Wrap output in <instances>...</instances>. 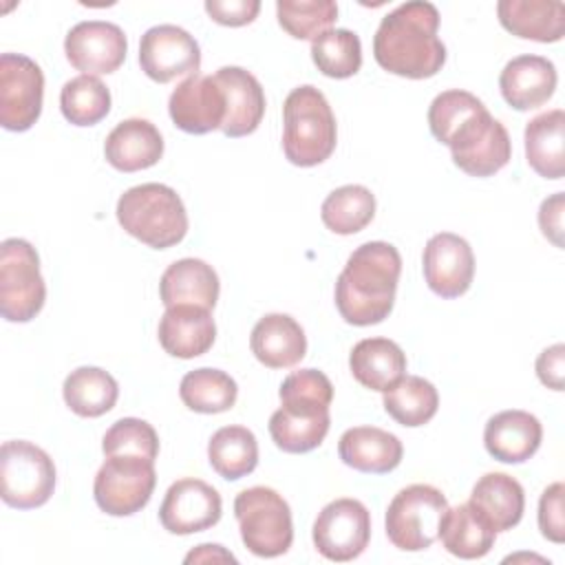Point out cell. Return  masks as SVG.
I'll return each instance as SVG.
<instances>
[{
    "mask_svg": "<svg viewBox=\"0 0 565 565\" xmlns=\"http://www.w3.org/2000/svg\"><path fill=\"white\" fill-rule=\"evenodd\" d=\"M437 31L439 11L435 4L424 0L404 2L388 11L375 31V62L399 77H433L446 62V46Z\"/></svg>",
    "mask_w": 565,
    "mask_h": 565,
    "instance_id": "obj_1",
    "label": "cell"
},
{
    "mask_svg": "<svg viewBox=\"0 0 565 565\" xmlns=\"http://www.w3.org/2000/svg\"><path fill=\"white\" fill-rule=\"evenodd\" d=\"M402 256L384 241H369L353 249L335 280V307L344 322L371 327L388 318L395 302Z\"/></svg>",
    "mask_w": 565,
    "mask_h": 565,
    "instance_id": "obj_2",
    "label": "cell"
},
{
    "mask_svg": "<svg viewBox=\"0 0 565 565\" xmlns=\"http://www.w3.org/2000/svg\"><path fill=\"white\" fill-rule=\"evenodd\" d=\"M338 143L333 110L311 84L294 88L282 104V152L289 163L313 168L327 161Z\"/></svg>",
    "mask_w": 565,
    "mask_h": 565,
    "instance_id": "obj_3",
    "label": "cell"
},
{
    "mask_svg": "<svg viewBox=\"0 0 565 565\" xmlns=\"http://www.w3.org/2000/svg\"><path fill=\"white\" fill-rule=\"evenodd\" d=\"M119 225L152 249H168L188 234V212L181 196L163 183H141L117 201Z\"/></svg>",
    "mask_w": 565,
    "mask_h": 565,
    "instance_id": "obj_4",
    "label": "cell"
},
{
    "mask_svg": "<svg viewBox=\"0 0 565 565\" xmlns=\"http://www.w3.org/2000/svg\"><path fill=\"white\" fill-rule=\"evenodd\" d=\"M243 545L260 558L282 556L294 543V521L289 503L267 486L241 490L234 499Z\"/></svg>",
    "mask_w": 565,
    "mask_h": 565,
    "instance_id": "obj_5",
    "label": "cell"
},
{
    "mask_svg": "<svg viewBox=\"0 0 565 565\" xmlns=\"http://www.w3.org/2000/svg\"><path fill=\"white\" fill-rule=\"evenodd\" d=\"M446 510L448 501L435 486H406L386 508V536L397 550L422 552L439 539V525Z\"/></svg>",
    "mask_w": 565,
    "mask_h": 565,
    "instance_id": "obj_6",
    "label": "cell"
},
{
    "mask_svg": "<svg viewBox=\"0 0 565 565\" xmlns=\"http://www.w3.org/2000/svg\"><path fill=\"white\" fill-rule=\"evenodd\" d=\"M55 490V463L35 444L4 441L0 448V497L9 508L33 510L44 505Z\"/></svg>",
    "mask_w": 565,
    "mask_h": 565,
    "instance_id": "obj_7",
    "label": "cell"
},
{
    "mask_svg": "<svg viewBox=\"0 0 565 565\" xmlns=\"http://www.w3.org/2000/svg\"><path fill=\"white\" fill-rule=\"evenodd\" d=\"M46 300L40 274V256L24 238H7L0 245V313L9 322L33 320Z\"/></svg>",
    "mask_w": 565,
    "mask_h": 565,
    "instance_id": "obj_8",
    "label": "cell"
},
{
    "mask_svg": "<svg viewBox=\"0 0 565 565\" xmlns=\"http://www.w3.org/2000/svg\"><path fill=\"white\" fill-rule=\"evenodd\" d=\"M154 483V461L141 455H110L95 475L93 497L102 512L130 516L148 505Z\"/></svg>",
    "mask_w": 565,
    "mask_h": 565,
    "instance_id": "obj_9",
    "label": "cell"
},
{
    "mask_svg": "<svg viewBox=\"0 0 565 565\" xmlns=\"http://www.w3.org/2000/svg\"><path fill=\"white\" fill-rule=\"evenodd\" d=\"M452 161L470 177H492L512 157V141L505 126L488 108L466 117L448 137Z\"/></svg>",
    "mask_w": 565,
    "mask_h": 565,
    "instance_id": "obj_10",
    "label": "cell"
},
{
    "mask_svg": "<svg viewBox=\"0 0 565 565\" xmlns=\"http://www.w3.org/2000/svg\"><path fill=\"white\" fill-rule=\"evenodd\" d=\"M44 75L26 55H0V124L4 130L24 132L42 113Z\"/></svg>",
    "mask_w": 565,
    "mask_h": 565,
    "instance_id": "obj_11",
    "label": "cell"
},
{
    "mask_svg": "<svg viewBox=\"0 0 565 565\" xmlns=\"http://www.w3.org/2000/svg\"><path fill=\"white\" fill-rule=\"evenodd\" d=\"M311 536L327 561H353L371 541V514L358 499H335L320 510Z\"/></svg>",
    "mask_w": 565,
    "mask_h": 565,
    "instance_id": "obj_12",
    "label": "cell"
},
{
    "mask_svg": "<svg viewBox=\"0 0 565 565\" xmlns=\"http://www.w3.org/2000/svg\"><path fill=\"white\" fill-rule=\"evenodd\" d=\"M139 66L152 82L168 84L183 75H196L201 68V49L185 29L157 24L141 35Z\"/></svg>",
    "mask_w": 565,
    "mask_h": 565,
    "instance_id": "obj_13",
    "label": "cell"
},
{
    "mask_svg": "<svg viewBox=\"0 0 565 565\" xmlns=\"http://www.w3.org/2000/svg\"><path fill=\"white\" fill-rule=\"evenodd\" d=\"M223 501L210 483L183 477L174 481L159 508V521L170 534H194L214 527L221 521Z\"/></svg>",
    "mask_w": 565,
    "mask_h": 565,
    "instance_id": "obj_14",
    "label": "cell"
},
{
    "mask_svg": "<svg viewBox=\"0 0 565 565\" xmlns=\"http://www.w3.org/2000/svg\"><path fill=\"white\" fill-rule=\"evenodd\" d=\"M128 51L126 33L104 20L77 22L64 40V53L71 66L82 71V75H108L115 73Z\"/></svg>",
    "mask_w": 565,
    "mask_h": 565,
    "instance_id": "obj_15",
    "label": "cell"
},
{
    "mask_svg": "<svg viewBox=\"0 0 565 565\" xmlns=\"http://www.w3.org/2000/svg\"><path fill=\"white\" fill-rule=\"evenodd\" d=\"M424 278L433 294L441 298L463 296L475 278V254L466 238L439 232L424 247Z\"/></svg>",
    "mask_w": 565,
    "mask_h": 565,
    "instance_id": "obj_16",
    "label": "cell"
},
{
    "mask_svg": "<svg viewBox=\"0 0 565 565\" xmlns=\"http://www.w3.org/2000/svg\"><path fill=\"white\" fill-rule=\"evenodd\" d=\"M170 119L190 135H207L221 130L225 119V95L214 75L185 77L168 99Z\"/></svg>",
    "mask_w": 565,
    "mask_h": 565,
    "instance_id": "obj_17",
    "label": "cell"
},
{
    "mask_svg": "<svg viewBox=\"0 0 565 565\" xmlns=\"http://www.w3.org/2000/svg\"><path fill=\"white\" fill-rule=\"evenodd\" d=\"M159 344L172 358L192 360L207 353L216 338V324L210 309L199 305L166 307L159 320Z\"/></svg>",
    "mask_w": 565,
    "mask_h": 565,
    "instance_id": "obj_18",
    "label": "cell"
},
{
    "mask_svg": "<svg viewBox=\"0 0 565 565\" xmlns=\"http://www.w3.org/2000/svg\"><path fill=\"white\" fill-rule=\"evenodd\" d=\"M223 95H225V137H245L252 135L265 115V93L260 82L241 66H221L214 73Z\"/></svg>",
    "mask_w": 565,
    "mask_h": 565,
    "instance_id": "obj_19",
    "label": "cell"
},
{
    "mask_svg": "<svg viewBox=\"0 0 565 565\" xmlns=\"http://www.w3.org/2000/svg\"><path fill=\"white\" fill-rule=\"evenodd\" d=\"M543 439L539 417L527 411H501L486 422L483 446L490 457L503 463H523L536 455Z\"/></svg>",
    "mask_w": 565,
    "mask_h": 565,
    "instance_id": "obj_20",
    "label": "cell"
},
{
    "mask_svg": "<svg viewBox=\"0 0 565 565\" xmlns=\"http://www.w3.org/2000/svg\"><path fill=\"white\" fill-rule=\"evenodd\" d=\"M556 66L543 55L512 57L501 75L499 88L508 106L516 110H534L543 106L556 90Z\"/></svg>",
    "mask_w": 565,
    "mask_h": 565,
    "instance_id": "obj_21",
    "label": "cell"
},
{
    "mask_svg": "<svg viewBox=\"0 0 565 565\" xmlns=\"http://www.w3.org/2000/svg\"><path fill=\"white\" fill-rule=\"evenodd\" d=\"M106 161L119 172L152 168L163 157V137L154 124L141 117L119 121L104 141Z\"/></svg>",
    "mask_w": 565,
    "mask_h": 565,
    "instance_id": "obj_22",
    "label": "cell"
},
{
    "mask_svg": "<svg viewBox=\"0 0 565 565\" xmlns=\"http://www.w3.org/2000/svg\"><path fill=\"white\" fill-rule=\"evenodd\" d=\"M342 463L366 475H386L402 461L404 446L399 437L377 426H355L342 433L338 441Z\"/></svg>",
    "mask_w": 565,
    "mask_h": 565,
    "instance_id": "obj_23",
    "label": "cell"
},
{
    "mask_svg": "<svg viewBox=\"0 0 565 565\" xmlns=\"http://www.w3.org/2000/svg\"><path fill=\"white\" fill-rule=\"evenodd\" d=\"M249 347L254 358L267 369H289L305 358L307 338L291 316L267 313L254 324Z\"/></svg>",
    "mask_w": 565,
    "mask_h": 565,
    "instance_id": "obj_24",
    "label": "cell"
},
{
    "mask_svg": "<svg viewBox=\"0 0 565 565\" xmlns=\"http://www.w3.org/2000/svg\"><path fill=\"white\" fill-rule=\"evenodd\" d=\"M501 26L534 42H558L565 33V4L556 0H501L497 4Z\"/></svg>",
    "mask_w": 565,
    "mask_h": 565,
    "instance_id": "obj_25",
    "label": "cell"
},
{
    "mask_svg": "<svg viewBox=\"0 0 565 565\" xmlns=\"http://www.w3.org/2000/svg\"><path fill=\"white\" fill-rule=\"evenodd\" d=\"M218 291L221 282L216 271L201 258L174 260L159 280V296L166 307L199 305L212 311L218 300Z\"/></svg>",
    "mask_w": 565,
    "mask_h": 565,
    "instance_id": "obj_26",
    "label": "cell"
},
{
    "mask_svg": "<svg viewBox=\"0 0 565 565\" xmlns=\"http://www.w3.org/2000/svg\"><path fill=\"white\" fill-rule=\"evenodd\" d=\"M351 375L371 391H388L406 375V355L388 338H364L349 355Z\"/></svg>",
    "mask_w": 565,
    "mask_h": 565,
    "instance_id": "obj_27",
    "label": "cell"
},
{
    "mask_svg": "<svg viewBox=\"0 0 565 565\" xmlns=\"http://www.w3.org/2000/svg\"><path fill=\"white\" fill-rule=\"evenodd\" d=\"M525 159L543 179L565 174V113L561 108L532 117L525 126Z\"/></svg>",
    "mask_w": 565,
    "mask_h": 565,
    "instance_id": "obj_28",
    "label": "cell"
},
{
    "mask_svg": "<svg viewBox=\"0 0 565 565\" xmlns=\"http://www.w3.org/2000/svg\"><path fill=\"white\" fill-rule=\"evenodd\" d=\"M439 539L448 554L463 561H475L483 558L492 550L497 532L490 521L468 501L446 510L439 525Z\"/></svg>",
    "mask_w": 565,
    "mask_h": 565,
    "instance_id": "obj_29",
    "label": "cell"
},
{
    "mask_svg": "<svg viewBox=\"0 0 565 565\" xmlns=\"http://www.w3.org/2000/svg\"><path fill=\"white\" fill-rule=\"evenodd\" d=\"M470 503L490 521L494 532H505L519 525L525 510V492L514 477L488 472L472 486Z\"/></svg>",
    "mask_w": 565,
    "mask_h": 565,
    "instance_id": "obj_30",
    "label": "cell"
},
{
    "mask_svg": "<svg viewBox=\"0 0 565 565\" xmlns=\"http://www.w3.org/2000/svg\"><path fill=\"white\" fill-rule=\"evenodd\" d=\"M62 395L75 415L102 417L115 406L119 386L108 371L99 366H79L66 375Z\"/></svg>",
    "mask_w": 565,
    "mask_h": 565,
    "instance_id": "obj_31",
    "label": "cell"
},
{
    "mask_svg": "<svg viewBox=\"0 0 565 565\" xmlns=\"http://www.w3.org/2000/svg\"><path fill=\"white\" fill-rule=\"evenodd\" d=\"M207 459L218 477L227 481L243 479L258 463L256 435L245 426H223L210 437Z\"/></svg>",
    "mask_w": 565,
    "mask_h": 565,
    "instance_id": "obj_32",
    "label": "cell"
},
{
    "mask_svg": "<svg viewBox=\"0 0 565 565\" xmlns=\"http://www.w3.org/2000/svg\"><path fill=\"white\" fill-rule=\"evenodd\" d=\"M382 404H384V411L397 424L417 428L428 424L435 417L439 408V395L428 380L419 375H404L397 384L384 391Z\"/></svg>",
    "mask_w": 565,
    "mask_h": 565,
    "instance_id": "obj_33",
    "label": "cell"
},
{
    "mask_svg": "<svg viewBox=\"0 0 565 565\" xmlns=\"http://www.w3.org/2000/svg\"><path fill=\"white\" fill-rule=\"evenodd\" d=\"M179 395L190 411L214 415L225 413L236 404L238 386L225 371L203 366L183 375Z\"/></svg>",
    "mask_w": 565,
    "mask_h": 565,
    "instance_id": "obj_34",
    "label": "cell"
},
{
    "mask_svg": "<svg viewBox=\"0 0 565 565\" xmlns=\"http://www.w3.org/2000/svg\"><path fill=\"white\" fill-rule=\"evenodd\" d=\"M322 223L327 230L340 236H351L362 232L375 216V196L364 185H342L335 188L320 207Z\"/></svg>",
    "mask_w": 565,
    "mask_h": 565,
    "instance_id": "obj_35",
    "label": "cell"
},
{
    "mask_svg": "<svg viewBox=\"0 0 565 565\" xmlns=\"http://www.w3.org/2000/svg\"><path fill=\"white\" fill-rule=\"evenodd\" d=\"M278 397L282 411L316 417L329 413L333 399V384L318 369H300L282 380Z\"/></svg>",
    "mask_w": 565,
    "mask_h": 565,
    "instance_id": "obj_36",
    "label": "cell"
},
{
    "mask_svg": "<svg viewBox=\"0 0 565 565\" xmlns=\"http://www.w3.org/2000/svg\"><path fill=\"white\" fill-rule=\"evenodd\" d=\"M60 108L73 126H95L110 113V90L95 75H77L60 90Z\"/></svg>",
    "mask_w": 565,
    "mask_h": 565,
    "instance_id": "obj_37",
    "label": "cell"
},
{
    "mask_svg": "<svg viewBox=\"0 0 565 565\" xmlns=\"http://www.w3.org/2000/svg\"><path fill=\"white\" fill-rule=\"evenodd\" d=\"M311 60L327 77H353L362 66L360 38L349 29H329L311 40Z\"/></svg>",
    "mask_w": 565,
    "mask_h": 565,
    "instance_id": "obj_38",
    "label": "cell"
},
{
    "mask_svg": "<svg viewBox=\"0 0 565 565\" xmlns=\"http://www.w3.org/2000/svg\"><path fill=\"white\" fill-rule=\"evenodd\" d=\"M329 426H331L329 413L305 417V415H294L278 408L269 417V435L274 444L282 452H291V455L309 452L318 448L324 441Z\"/></svg>",
    "mask_w": 565,
    "mask_h": 565,
    "instance_id": "obj_39",
    "label": "cell"
},
{
    "mask_svg": "<svg viewBox=\"0 0 565 565\" xmlns=\"http://www.w3.org/2000/svg\"><path fill=\"white\" fill-rule=\"evenodd\" d=\"M278 24L296 40H316L329 31L338 18V4L331 0H278Z\"/></svg>",
    "mask_w": 565,
    "mask_h": 565,
    "instance_id": "obj_40",
    "label": "cell"
},
{
    "mask_svg": "<svg viewBox=\"0 0 565 565\" xmlns=\"http://www.w3.org/2000/svg\"><path fill=\"white\" fill-rule=\"evenodd\" d=\"M102 450L106 457L141 455L154 461L159 455V435L146 419L121 417L106 430L102 439Z\"/></svg>",
    "mask_w": 565,
    "mask_h": 565,
    "instance_id": "obj_41",
    "label": "cell"
},
{
    "mask_svg": "<svg viewBox=\"0 0 565 565\" xmlns=\"http://www.w3.org/2000/svg\"><path fill=\"white\" fill-rule=\"evenodd\" d=\"M483 102L468 90L450 88L439 93L428 108V128L439 143H446L452 130L472 113L481 110Z\"/></svg>",
    "mask_w": 565,
    "mask_h": 565,
    "instance_id": "obj_42",
    "label": "cell"
},
{
    "mask_svg": "<svg viewBox=\"0 0 565 565\" xmlns=\"http://www.w3.org/2000/svg\"><path fill=\"white\" fill-rule=\"evenodd\" d=\"M565 486L561 481L547 486L539 499V530L552 543L565 541Z\"/></svg>",
    "mask_w": 565,
    "mask_h": 565,
    "instance_id": "obj_43",
    "label": "cell"
},
{
    "mask_svg": "<svg viewBox=\"0 0 565 565\" xmlns=\"http://www.w3.org/2000/svg\"><path fill=\"white\" fill-rule=\"evenodd\" d=\"M207 15L223 26H245L254 22L260 11L258 0H207Z\"/></svg>",
    "mask_w": 565,
    "mask_h": 565,
    "instance_id": "obj_44",
    "label": "cell"
},
{
    "mask_svg": "<svg viewBox=\"0 0 565 565\" xmlns=\"http://www.w3.org/2000/svg\"><path fill=\"white\" fill-rule=\"evenodd\" d=\"M536 375L541 384L552 391H563L565 386V344H552L543 349L536 358Z\"/></svg>",
    "mask_w": 565,
    "mask_h": 565,
    "instance_id": "obj_45",
    "label": "cell"
},
{
    "mask_svg": "<svg viewBox=\"0 0 565 565\" xmlns=\"http://www.w3.org/2000/svg\"><path fill=\"white\" fill-rule=\"evenodd\" d=\"M563 210H565L563 192L547 196L539 207V227L543 236L552 241L558 249H563Z\"/></svg>",
    "mask_w": 565,
    "mask_h": 565,
    "instance_id": "obj_46",
    "label": "cell"
},
{
    "mask_svg": "<svg viewBox=\"0 0 565 565\" xmlns=\"http://www.w3.org/2000/svg\"><path fill=\"white\" fill-rule=\"evenodd\" d=\"M214 563V561H225V563H236V556L232 552H227L223 545L218 543H203L196 545L192 552H188L185 563Z\"/></svg>",
    "mask_w": 565,
    "mask_h": 565,
    "instance_id": "obj_47",
    "label": "cell"
}]
</instances>
